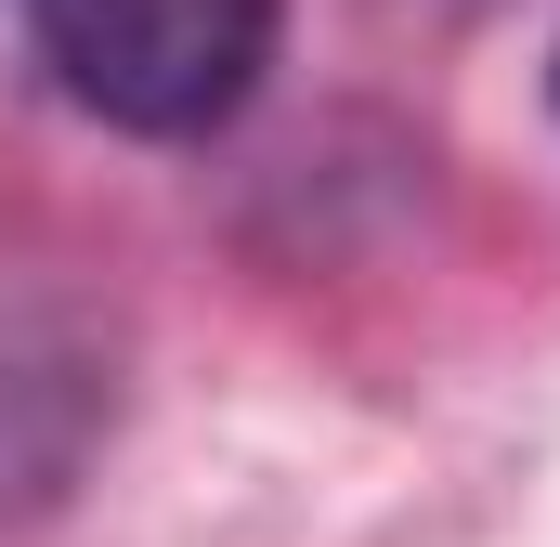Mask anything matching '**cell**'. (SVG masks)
I'll return each mask as SVG.
<instances>
[{"mask_svg": "<svg viewBox=\"0 0 560 547\" xmlns=\"http://www.w3.org/2000/svg\"><path fill=\"white\" fill-rule=\"evenodd\" d=\"M39 13V53L52 79L143 143H196L222 131L261 66H275V13L287 0H26Z\"/></svg>", "mask_w": 560, "mask_h": 547, "instance_id": "obj_1", "label": "cell"}, {"mask_svg": "<svg viewBox=\"0 0 560 547\" xmlns=\"http://www.w3.org/2000/svg\"><path fill=\"white\" fill-rule=\"evenodd\" d=\"M548 92H560V53H548Z\"/></svg>", "mask_w": 560, "mask_h": 547, "instance_id": "obj_2", "label": "cell"}]
</instances>
